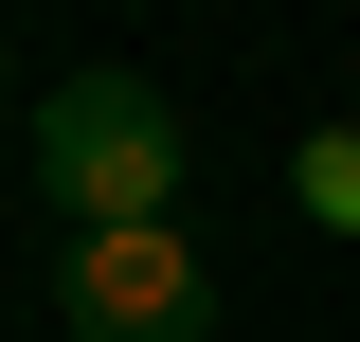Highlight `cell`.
I'll return each instance as SVG.
<instances>
[{
  "label": "cell",
  "instance_id": "6da1fadb",
  "mask_svg": "<svg viewBox=\"0 0 360 342\" xmlns=\"http://www.w3.org/2000/svg\"><path fill=\"white\" fill-rule=\"evenodd\" d=\"M37 198L72 216V234H144V216L180 198V108L144 72H54L37 90Z\"/></svg>",
  "mask_w": 360,
  "mask_h": 342
},
{
  "label": "cell",
  "instance_id": "7a4b0ae2",
  "mask_svg": "<svg viewBox=\"0 0 360 342\" xmlns=\"http://www.w3.org/2000/svg\"><path fill=\"white\" fill-rule=\"evenodd\" d=\"M54 324H72V342H217V270L180 253V216L72 234V253H54Z\"/></svg>",
  "mask_w": 360,
  "mask_h": 342
},
{
  "label": "cell",
  "instance_id": "3957f363",
  "mask_svg": "<svg viewBox=\"0 0 360 342\" xmlns=\"http://www.w3.org/2000/svg\"><path fill=\"white\" fill-rule=\"evenodd\" d=\"M288 198H307L324 234H360V127H307V163H288Z\"/></svg>",
  "mask_w": 360,
  "mask_h": 342
},
{
  "label": "cell",
  "instance_id": "277c9868",
  "mask_svg": "<svg viewBox=\"0 0 360 342\" xmlns=\"http://www.w3.org/2000/svg\"><path fill=\"white\" fill-rule=\"evenodd\" d=\"M0 72H18V37H0Z\"/></svg>",
  "mask_w": 360,
  "mask_h": 342
}]
</instances>
